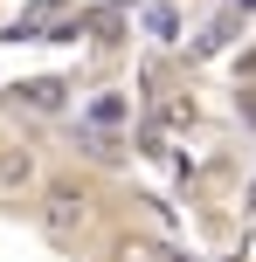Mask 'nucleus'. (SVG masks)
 I'll return each instance as SVG.
<instances>
[{"mask_svg":"<svg viewBox=\"0 0 256 262\" xmlns=\"http://www.w3.org/2000/svg\"><path fill=\"white\" fill-rule=\"evenodd\" d=\"M125 118H132V97H125V90H97L90 104H83V124H90V131H118Z\"/></svg>","mask_w":256,"mask_h":262,"instance_id":"f03ea898","label":"nucleus"},{"mask_svg":"<svg viewBox=\"0 0 256 262\" xmlns=\"http://www.w3.org/2000/svg\"><path fill=\"white\" fill-rule=\"evenodd\" d=\"M235 118H243V124H256V90H243V97H235Z\"/></svg>","mask_w":256,"mask_h":262,"instance_id":"0eeeda50","label":"nucleus"},{"mask_svg":"<svg viewBox=\"0 0 256 262\" xmlns=\"http://www.w3.org/2000/svg\"><path fill=\"white\" fill-rule=\"evenodd\" d=\"M229 262H235V255H229Z\"/></svg>","mask_w":256,"mask_h":262,"instance_id":"6e6552de","label":"nucleus"},{"mask_svg":"<svg viewBox=\"0 0 256 262\" xmlns=\"http://www.w3.org/2000/svg\"><path fill=\"white\" fill-rule=\"evenodd\" d=\"M83 221H90V193H83L76 180H55L49 193H42V228H49V235H76Z\"/></svg>","mask_w":256,"mask_h":262,"instance_id":"f257e3e1","label":"nucleus"},{"mask_svg":"<svg viewBox=\"0 0 256 262\" xmlns=\"http://www.w3.org/2000/svg\"><path fill=\"white\" fill-rule=\"evenodd\" d=\"M28 180H35V152H0V193H14Z\"/></svg>","mask_w":256,"mask_h":262,"instance_id":"20e7f679","label":"nucleus"},{"mask_svg":"<svg viewBox=\"0 0 256 262\" xmlns=\"http://www.w3.org/2000/svg\"><path fill=\"white\" fill-rule=\"evenodd\" d=\"M14 104H28V111H63V97H69V83L63 76H35V83H14Z\"/></svg>","mask_w":256,"mask_h":262,"instance_id":"7ed1b4c3","label":"nucleus"},{"mask_svg":"<svg viewBox=\"0 0 256 262\" xmlns=\"http://www.w3.org/2000/svg\"><path fill=\"white\" fill-rule=\"evenodd\" d=\"M111 262H173V255H160L152 242H118V255H111Z\"/></svg>","mask_w":256,"mask_h":262,"instance_id":"39448f33","label":"nucleus"},{"mask_svg":"<svg viewBox=\"0 0 256 262\" xmlns=\"http://www.w3.org/2000/svg\"><path fill=\"white\" fill-rule=\"evenodd\" d=\"M146 35H160V41H173V7H146Z\"/></svg>","mask_w":256,"mask_h":262,"instance_id":"423d86ee","label":"nucleus"}]
</instances>
